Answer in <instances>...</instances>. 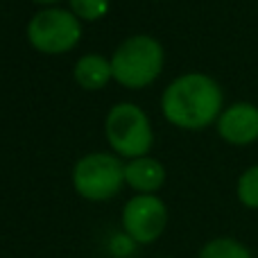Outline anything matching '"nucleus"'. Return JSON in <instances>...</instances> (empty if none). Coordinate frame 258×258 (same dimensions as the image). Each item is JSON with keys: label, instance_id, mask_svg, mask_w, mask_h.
I'll list each match as a JSON object with an SVG mask.
<instances>
[{"label": "nucleus", "instance_id": "obj_3", "mask_svg": "<svg viewBox=\"0 0 258 258\" xmlns=\"http://www.w3.org/2000/svg\"><path fill=\"white\" fill-rule=\"evenodd\" d=\"M104 136L113 152L127 159H141L147 156L154 141L150 118L141 107L132 102L113 104L104 120Z\"/></svg>", "mask_w": 258, "mask_h": 258}, {"label": "nucleus", "instance_id": "obj_8", "mask_svg": "<svg viewBox=\"0 0 258 258\" xmlns=\"http://www.w3.org/2000/svg\"><path fill=\"white\" fill-rule=\"evenodd\" d=\"M125 183L138 195H154L165 183V168L152 156H141L125 163Z\"/></svg>", "mask_w": 258, "mask_h": 258}, {"label": "nucleus", "instance_id": "obj_6", "mask_svg": "<svg viewBox=\"0 0 258 258\" xmlns=\"http://www.w3.org/2000/svg\"><path fill=\"white\" fill-rule=\"evenodd\" d=\"M168 224V209L156 195H134L122 209V229L136 245L159 240Z\"/></svg>", "mask_w": 258, "mask_h": 258}, {"label": "nucleus", "instance_id": "obj_1", "mask_svg": "<svg viewBox=\"0 0 258 258\" xmlns=\"http://www.w3.org/2000/svg\"><path fill=\"white\" fill-rule=\"evenodd\" d=\"M222 86L206 73H183L165 86L161 111L165 120L179 129H204L218 122L224 111Z\"/></svg>", "mask_w": 258, "mask_h": 258}, {"label": "nucleus", "instance_id": "obj_7", "mask_svg": "<svg viewBox=\"0 0 258 258\" xmlns=\"http://www.w3.org/2000/svg\"><path fill=\"white\" fill-rule=\"evenodd\" d=\"M220 138L229 145H254L258 141V107L254 102H233L215 122Z\"/></svg>", "mask_w": 258, "mask_h": 258}, {"label": "nucleus", "instance_id": "obj_11", "mask_svg": "<svg viewBox=\"0 0 258 258\" xmlns=\"http://www.w3.org/2000/svg\"><path fill=\"white\" fill-rule=\"evenodd\" d=\"M236 195L245 209L258 211V163L247 168L245 172L238 177Z\"/></svg>", "mask_w": 258, "mask_h": 258}, {"label": "nucleus", "instance_id": "obj_14", "mask_svg": "<svg viewBox=\"0 0 258 258\" xmlns=\"http://www.w3.org/2000/svg\"><path fill=\"white\" fill-rule=\"evenodd\" d=\"M161 258H172V256H161Z\"/></svg>", "mask_w": 258, "mask_h": 258}, {"label": "nucleus", "instance_id": "obj_13", "mask_svg": "<svg viewBox=\"0 0 258 258\" xmlns=\"http://www.w3.org/2000/svg\"><path fill=\"white\" fill-rule=\"evenodd\" d=\"M34 3H41V5H50V3H59V0H34Z\"/></svg>", "mask_w": 258, "mask_h": 258}, {"label": "nucleus", "instance_id": "obj_12", "mask_svg": "<svg viewBox=\"0 0 258 258\" xmlns=\"http://www.w3.org/2000/svg\"><path fill=\"white\" fill-rule=\"evenodd\" d=\"M71 12L84 21H98L109 12V0H68Z\"/></svg>", "mask_w": 258, "mask_h": 258}, {"label": "nucleus", "instance_id": "obj_10", "mask_svg": "<svg viewBox=\"0 0 258 258\" xmlns=\"http://www.w3.org/2000/svg\"><path fill=\"white\" fill-rule=\"evenodd\" d=\"M197 258H254V254L245 242L229 236H220L204 242Z\"/></svg>", "mask_w": 258, "mask_h": 258}, {"label": "nucleus", "instance_id": "obj_9", "mask_svg": "<svg viewBox=\"0 0 258 258\" xmlns=\"http://www.w3.org/2000/svg\"><path fill=\"white\" fill-rule=\"evenodd\" d=\"M73 75L82 89L98 91L113 77L111 59H104L102 54H82L73 66Z\"/></svg>", "mask_w": 258, "mask_h": 258}, {"label": "nucleus", "instance_id": "obj_5", "mask_svg": "<svg viewBox=\"0 0 258 258\" xmlns=\"http://www.w3.org/2000/svg\"><path fill=\"white\" fill-rule=\"evenodd\" d=\"M82 36V23L73 12L45 7L27 23V41L43 54H63L75 48Z\"/></svg>", "mask_w": 258, "mask_h": 258}, {"label": "nucleus", "instance_id": "obj_2", "mask_svg": "<svg viewBox=\"0 0 258 258\" xmlns=\"http://www.w3.org/2000/svg\"><path fill=\"white\" fill-rule=\"evenodd\" d=\"M163 68V45L150 34L125 39L111 57L113 80L127 89H143L159 77Z\"/></svg>", "mask_w": 258, "mask_h": 258}, {"label": "nucleus", "instance_id": "obj_4", "mask_svg": "<svg viewBox=\"0 0 258 258\" xmlns=\"http://www.w3.org/2000/svg\"><path fill=\"white\" fill-rule=\"evenodd\" d=\"M125 183V165L111 152H91L73 168V186L77 195L91 202L111 200Z\"/></svg>", "mask_w": 258, "mask_h": 258}]
</instances>
